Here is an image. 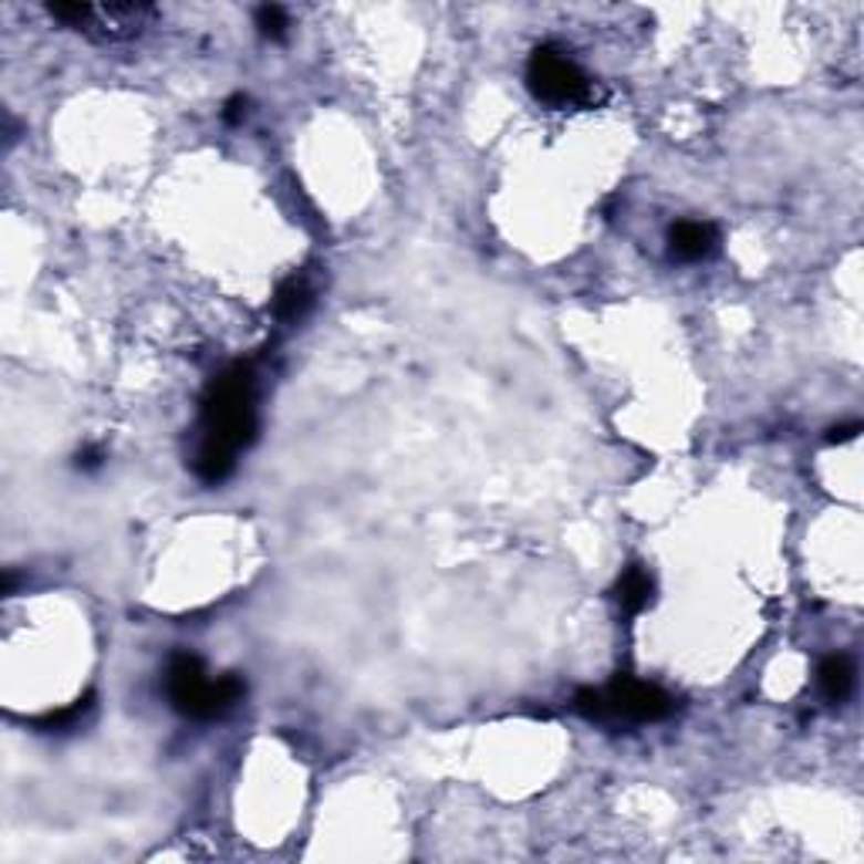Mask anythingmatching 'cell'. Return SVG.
<instances>
[{
	"label": "cell",
	"mask_w": 864,
	"mask_h": 864,
	"mask_svg": "<svg viewBox=\"0 0 864 864\" xmlns=\"http://www.w3.org/2000/svg\"><path fill=\"white\" fill-rule=\"evenodd\" d=\"M199 443H214L233 456L257 439V375L250 362H233L204 392Z\"/></svg>",
	"instance_id": "obj_1"
},
{
	"label": "cell",
	"mask_w": 864,
	"mask_h": 864,
	"mask_svg": "<svg viewBox=\"0 0 864 864\" xmlns=\"http://www.w3.org/2000/svg\"><path fill=\"white\" fill-rule=\"evenodd\" d=\"M166 696L179 716L210 722L223 719L247 696V683L237 673L210 679L204 658L192 652H176L166 666Z\"/></svg>",
	"instance_id": "obj_2"
},
{
	"label": "cell",
	"mask_w": 864,
	"mask_h": 864,
	"mask_svg": "<svg viewBox=\"0 0 864 864\" xmlns=\"http://www.w3.org/2000/svg\"><path fill=\"white\" fill-rule=\"evenodd\" d=\"M574 709L605 726H638V722H658L676 709V699L652 683L618 676L605 689H581L574 696Z\"/></svg>",
	"instance_id": "obj_3"
},
{
	"label": "cell",
	"mask_w": 864,
	"mask_h": 864,
	"mask_svg": "<svg viewBox=\"0 0 864 864\" xmlns=\"http://www.w3.org/2000/svg\"><path fill=\"white\" fill-rule=\"evenodd\" d=\"M527 85L534 92L538 102L551 108H568V105H594L602 102L597 85L577 69V61H571L561 48L541 44L534 48L527 61Z\"/></svg>",
	"instance_id": "obj_4"
},
{
	"label": "cell",
	"mask_w": 864,
	"mask_h": 864,
	"mask_svg": "<svg viewBox=\"0 0 864 864\" xmlns=\"http://www.w3.org/2000/svg\"><path fill=\"white\" fill-rule=\"evenodd\" d=\"M153 14H156L153 4H85L79 31L98 41H125V38H136Z\"/></svg>",
	"instance_id": "obj_5"
},
{
	"label": "cell",
	"mask_w": 864,
	"mask_h": 864,
	"mask_svg": "<svg viewBox=\"0 0 864 864\" xmlns=\"http://www.w3.org/2000/svg\"><path fill=\"white\" fill-rule=\"evenodd\" d=\"M669 250L683 263L709 260L719 250V230L702 220H679L669 227Z\"/></svg>",
	"instance_id": "obj_6"
},
{
	"label": "cell",
	"mask_w": 864,
	"mask_h": 864,
	"mask_svg": "<svg viewBox=\"0 0 864 864\" xmlns=\"http://www.w3.org/2000/svg\"><path fill=\"white\" fill-rule=\"evenodd\" d=\"M655 602V581L642 564H628L618 577V605L628 618L642 615Z\"/></svg>",
	"instance_id": "obj_7"
},
{
	"label": "cell",
	"mask_w": 864,
	"mask_h": 864,
	"mask_svg": "<svg viewBox=\"0 0 864 864\" xmlns=\"http://www.w3.org/2000/svg\"><path fill=\"white\" fill-rule=\"evenodd\" d=\"M818 686H821V696L827 702L841 706L851 696V689H854V662H851V655H841V652L827 655L821 662V669H818Z\"/></svg>",
	"instance_id": "obj_8"
},
{
	"label": "cell",
	"mask_w": 864,
	"mask_h": 864,
	"mask_svg": "<svg viewBox=\"0 0 864 864\" xmlns=\"http://www.w3.org/2000/svg\"><path fill=\"white\" fill-rule=\"evenodd\" d=\"M311 304H314V288H311L308 274H291V278L278 288V294H274V301H271L278 321H301V318L311 311Z\"/></svg>",
	"instance_id": "obj_9"
},
{
	"label": "cell",
	"mask_w": 864,
	"mask_h": 864,
	"mask_svg": "<svg viewBox=\"0 0 864 864\" xmlns=\"http://www.w3.org/2000/svg\"><path fill=\"white\" fill-rule=\"evenodd\" d=\"M92 709H95V696L89 693V696L75 699L72 706H64V709H58V712H48V716L34 719V726L41 729V733H64V729H75Z\"/></svg>",
	"instance_id": "obj_10"
},
{
	"label": "cell",
	"mask_w": 864,
	"mask_h": 864,
	"mask_svg": "<svg viewBox=\"0 0 864 864\" xmlns=\"http://www.w3.org/2000/svg\"><path fill=\"white\" fill-rule=\"evenodd\" d=\"M257 28H260V34H263V38H271V41H284V38H288V28H291V21H288L284 8H278V4H263V8H257Z\"/></svg>",
	"instance_id": "obj_11"
},
{
	"label": "cell",
	"mask_w": 864,
	"mask_h": 864,
	"mask_svg": "<svg viewBox=\"0 0 864 864\" xmlns=\"http://www.w3.org/2000/svg\"><path fill=\"white\" fill-rule=\"evenodd\" d=\"M102 462H105V452H102L98 446H85V449L75 456V467H79L82 473H95Z\"/></svg>",
	"instance_id": "obj_12"
},
{
	"label": "cell",
	"mask_w": 864,
	"mask_h": 864,
	"mask_svg": "<svg viewBox=\"0 0 864 864\" xmlns=\"http://www.w3.org/2000/svg\"><path fill=\"white\" fill-rule=\"evenodd\" d=\"M247 108H250V98H247V95H233V98L227 102V108H223V118H227L230 125H240V122L247 118Z\"/></svg>",
	"instance_id": "obj_13"
},
{
	"label": "cell",
	"mask_w": 864,
	"mask_h": 864,
	"mask_svg": "<svg viewBox=\"0 0 864 864\" xmlns=\"http://www.w3.org/2000/svg\"><path fill=\"white\" fill-rule=\"evenodd\" d=\"M861 433V423H847V426H834L831 433H827V443H847V439H854Z\"/></svg>",
	"instance_id": "obj_14"
}]
</instances>
